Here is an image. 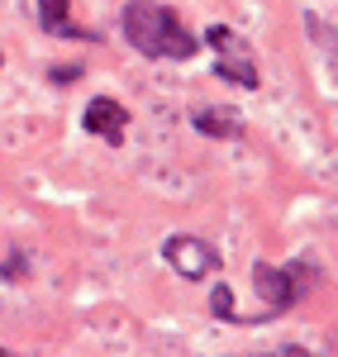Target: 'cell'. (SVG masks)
<instances>
[{"label":"cell","instance_id":"obj_1","mask_svg":"<svg viewBox=\"0 0 338 357\" xmlns=\"http://www.w3.org/2000/svg\"><path fill=\"white\" fill-rule=\"evenodd\" d=\"M119 24H124V38L143 57H176V62H186L200 48V38H191V29L176 20V10L153 5V0H129Z\"/></svg>","mask_w":338,"mask_h":357},{"label":"cell","instance_id":"obj_2","mask_svg":"<svg viewBox=\"0 0 338 357\" xmlns=\"http://www.w3.org/2000/svg\"><path fill=\"white\" fill-rule=\"evenodd\" d=\"M314 281H319V267H310V262H295V267H272V262H257V267H253V286L262 291V301L272 305V314L291 310V305L300 301Z\"/></svg>","mask_w":338,"mask_h":357},{"label":"cell","instance_id":"obj_3","mask_svg":"<svg viewBox=\"0 0 338 357\" xmlns=\"http://www.w3.org/2000/svg\"><path fill=\"white\" fill-rule=\"evenodd\" d=\"M162 257H167L186 281H200V276H210L215 267H220V252L205 243V238H196V234H176V238H167V243H162Z\"/></svg>","mask_w":338,"mask_h":357},{"label":"cell","instance_id":"obj_4","mask_svg":"<svg viewBox=\"0 0 338 357\" xmlns=\"http://www.w3.org/2000/svg\"><path fill=\"white\" fill-rule=\"evenodd\" d=\"M124 124H129V114H124V105L110 100V96H95V100L86 105V129H91V134H100L110 148L124 143Z\"/></svg>","mask_w":338,"mask_h":357},{"label":"cell","instance_id":"obj_5","mask_svg":"<svg viewBox=\"0 0 338 357\" xmlns=\"http://www.w3.org/2000/svg\"><path fill=\"white\" fill-rule=\"evenodd\" d=\"M191 124H196L200 134H210V138H243V114L229 110V105H220V110H196Z\"/></svg>","mask_w":338,"mask_h":357},{"label":"cell","instance_id":"obj_6","mask_svg":"<svg viewBox=\"0 0 338 357\" xmlns=\"http://www.w3.org/2000/svg\"><path fill=\"white\" fill-rule=\"evenodd\" d=\"M215 77H224V82H233V86H248V91L262 82L253 57H220V62H215Z\"/></svg>","mask_w":338,"mask_h":357},{"label":"cell","instance_id":"obj_7","mask_svg":"<svg viewBox=\"0 0 338 357\" xmlns=\"http://www.w3.org/2000/svg\"><path fill=\"white\" fill-rule=\"evenodd\" d=\"M205 43H210L220 57H253V53H248V43H243L229 24H210V29H205Z\"/></svg>","mask_w":338,"mask_h":357},{"label":"cell","instance_id":"obj_8","mask_svg":"<svg viewBox=\"0 0 338 357\" xmlns=\"http://www.w3.org/2000/svg\"><path fill=\"white\" fill-rule=\"evenodd\" d=\"M38 20H43V29H48V33H62V38H86V33H77V29L67 24V0H38Z\"/></svg>","mask_w":338,"mask_h":357},{"label":"cell","instance_id":"obj_9","mask_svg":"<svg viewBox=\"0 0 338 357\" xmlns=\"http://www.w3.org/2000/svg\"><path fill=\"white\" fill-rule=\"evenodd\" d=\"M210 305H215V314H220V319H238V314H233V291H229V286H215Z\"/></svg>","mask_w":338,"mask_h":357},{"label":"cell","instance_id":"obj_10","mask_svg":"<svg viewBox=\"0 0 338 357\" xmlns=\"http://www.w3.org/2000/svg\"><path fill=\"white\" fill-rule=\"evenodd\" d=\"M48 77H53L57 86H72V82H77V77H82V67H53Z\"/></svg>","mask_w":338,"mask_h":357},{"label":"cell","instance_id":"obj_11","mask_svg":"<svg viewBox=\"0 0 338 357\" xmlns=\"http://www.w3.org/2000/svg\"><path fill=\"white\" fill-rule=\"evenodd\" d=\"M24 272H29L24 257H10V262H0V276H24Z\"/></svg>","mask_w":338,"mask_h":357}]
</instances>
